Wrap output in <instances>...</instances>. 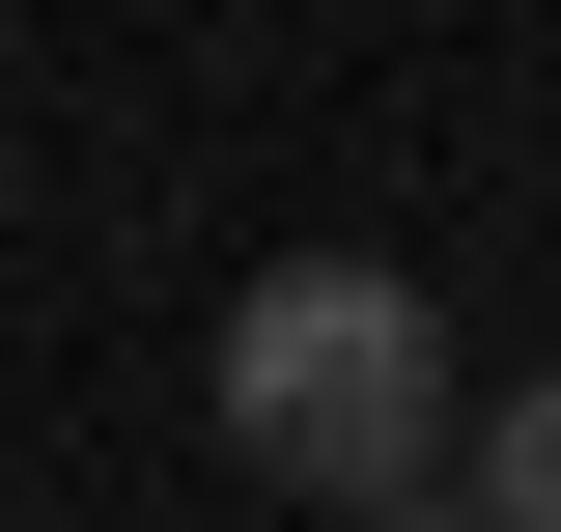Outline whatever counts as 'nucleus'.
<instances>
[{
    "mask_svg": "<svg viewBox=\"0 0 561 532\" xmlns=\"http://www.w3.org/2000/svg\"><path fill=\"white\" fill-rule=\"evenodd\" d=\"M449 309H421L393 253H309V280H253V309H225V449L280 476V505H421V476H449Z\"/></svg>",
    "mask_w": 561,
    "mask_h": 532,
    "instance_id": "nucleus-1",
    "label": "nucleus"
},
{
    "mask_svg": "<svg viewBox=\"0 0 561 532\" xmlns=\"http://www.w3.org/2000/svg\"><path fill=\"white\" fill-rule=\"evenodd\" d=\"M449 532H561V365H505V420H449Z\"/></svg>",
    "mask_w": 561,
    "mask_h": 532,
    "instance_id": "nucleus-2",
    "label": "nucleus"
},
{
    "mask_svg": "<svg viewBox=\"0 0 561 532\" xmlns=\"http://www.w3.org/2000/svg\"><path fill=\"white\" fill-rule=\"evenodd\" d=\"M365 532H449V476H421V505H365Z\"/></svg>",
    "mask_w": 561,
    "mask_h": 532,
    "instance_id": "nucleus-3",
    "label": "nucleus"
}]
</instances>
